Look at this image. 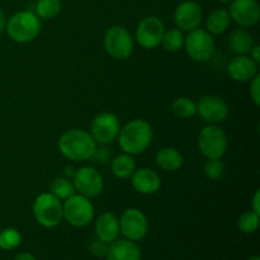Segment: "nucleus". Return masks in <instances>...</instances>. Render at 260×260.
Instances as JSON below:
<instances>
[{
    "mask_svg": "<svg viewBox=\"0 0 260 260\" xmlns=\"http://www.w3.org/2000/svg\"><path fill=\"white\" fill-rule=\"evenodd\" d=\"M249 260H260V258H259L258 255H254V256H251V258L249 259Z\"/></svg>",
    "mask_w": 260,
    "mask_h": 260,
    "instance_id": "37",
    "label": "nucleus"
},
{
    "mask_svg": "<svg viewBox=\"0 0 260 260\" xmlns=\"http://www.w3.org/2000/svg\"><path fill=\"white\" fill-rule=\"evenodd\" d=\"M22 235L17 229L8 228L5 230H0V249L3 250H14L20 245Z\"/></svg>",
    "mask_w": 260,
    "mask_h": 260,
    "instance_id": "28",
    "label": "nucleus"
},
{
    "mask_svg": "<svg viewBox=\"0 0 260 260\" xmlns=\"http://www.w3.org/2000/svg\"><path fill=\"white\" fill-rule=\"evenodd\" d=\"M95 234L99 240L107 244L113 243L119 235V220L111 212H104L96 218Z\"/></svg>",
    "mask_w": 260,
    "mask_h": 260,
    "instance_id": "19",
    "label": "nucleus"
},
{
    "mask_svg": "<svg viewBox=\"0 0 260 260\" xmlns=\"http://www.w3.org/2000/svg\"><path fill=\"white\" fill-rule=\"evenodd\" d=\"M51 193L61 201H65L75 194V187L70 178H56L51 184Z\"/></svg>",
    "mask_w": 260,
    "mask_h": 260,
    "instance_id": "25",
    "label": "nucleus"
},
{
    "mask_svg": "<svg viewBox=\"0 0 260 260\" xmlns=\"http://www.w3.org/2000/svg\"><path fill=\"white\" fill-rule=\"evenodd\" d=\"M8 36L17 43H27L38 37L42 29L41 19L29 10H22L9 18L5 24Z\"/></svg>",
    "mask_w": 260,
    "mask_h": 260,
    "instance_id": "3",
    "label": "nucleus"
},
{
    "mask_svg": "<svg viewBox=\"0 0 260 260\" xmlns=\"http://www.w3.org/2000/svg\"><path fill=\"white\" fill-rule=\"evenodd\" d=\"M207 32L211 35H221L225 32L230 25V14L226 9H216L208 15L207 22Z\"/></svg>",
    "mask_w": 260,
    "mask_h": 260,
    "instance_id": "23",
    "label": "nucleus"
},
{
    "mask_svg": "<svg viewBox=\"0 0 260 260\" xmlns=\"http://www.w3.org/2000/svg\"><path fill=\"white\" fill-rule=\"evenodd\" d=\"M136 170V162L132 155L129 154H121L118 156L114 157L112 161V172H113L114 177L118 179H128L134 172Z\"/></svg>",
    "mask_w": 260,
    "mask_h": 260,
    "instance_id": "22",
    "label": "nucleus"
},
{
    "mask_svg": "<svg viewBox=\"0 0 260 260\" xmlns=\"http://www.w3.org/2000/svg\"><path fill=\"white\" fill-rule=\"evenodd\" d=\"M172 112L177 118L188 119L197 113V104L189 98H178L173 102Z\"/></svg>",
    "mask_w": 260,
    "mask_h": 260,
    "instance_id": "24",
    "label": "nucleus"
},
{
    "mask_svg": "<svg viewBox=\"0 0 260 260\" xmlns=\"http://www.w3.org/2000/svg\"><path fill=\"white\" fill-rule=\"evenodd\" d=\"M184 48L187 55L193 61L206 62L215 55L216 42L211 33L197 28L184 38Z\"/></svg>",
    "mask_w": 260,
    "mask_h": 260,
    "instance_id": "7",
    "label": "nucleus"
},
{
    "mask_svg": "<svg viewBox=\"0 0 260 260\" xmlns=\"http://www.w3.org/2000/svg\"><path fill=\"white\" fill-rule=\"evenodd\" d=\"M164 23L157 17L150 15L139 23L136 29V41L142 48L152 50L161 43L164 36Z\"/></svg>",
    "mask_w": 260,
    "mask_h": 260,
    "instance_id": "11",
    "label": "nucleus"
},
{
    "mask_svg": "<svg viewBox=\"0 0 260 260\" xmlns=\"http://www.w3.org/2000/svg\"><path fill=\"white\" fill-rule=\"evenodd\" d=\"M119 121L116 114L104 112V113L98 114L91 122L90 135L96 144H111L118 137Z\"/></svg>",
    "mask_w": 260,
    "mask_h": 260,
    "instance_id": "12",
    "label": "nucleus"
},
{
    "mask_svg": "<svg viewBox=\"0 0 260 260\" xmlns=\"http://www.w3.org/2000/svg\"><path fill=\"white\" fill-rule=\"evenodd\" d=\"M131 184L135 190L141 194H154L161 187V179L159 174L152 169L142 168V169L135 170L131 175Z\"/></svg>",
    "mask_w": 260,
    "mask_h": 260,
    "instance_id": "16",
    "label": "nucleus"
},
{
    "mask_svg": "<svg viewBox=\"0 0 260 260\" xmlns=\"http://www.w3.org/2000/svg\"><path fill=\"white\" fill-rule=\"evenodd\" d=\"M197 113L201 118L210 123H221L229 116L228 103L217 95H206L197 104Z\"/></svg>",
    "mask_w": 260,
    "mask_h": 260,
    "instance_id": "15",
    "label": "nucleus"
},
{
    "mask_svg": "<svg viewBox=\"0 0 260 260\" xmlns=\"http://www.w3.org/2000/svg\"><path fill=\"white\" fill-rule=\"evenodd\" d=\"M184 38L182 30L178 28H172L169 30H165L160 45H162V47L169 52H178L184 46Z\"/></svg>",
    "mask_w": 260,
    "mask_h": 260,
    "instance_id": "26",
    "label": "nucleus"
},
{
    "mask_svg": "<svg viewBox=\"0 0 260 260\" xmlns=\"http://www.w3.org/2000/svg\"><path fill=\"white\" fill-rule=\"evenodd\" d=\"M254 45L253 35L246 29H234L229 36V47L236 56H249Z\"/></svg>",
    "mask_w": 260,
    "mask_h": 260,
    "instance_id": "20",
    "label": "nucleus"
},
{
    "mask_svg": "<svg viewBox=\"0 0 260 260\" xmlns=\"http://www.w3.org/2000/svg\"><path fill=\"white\" fill-rule=\"evenodd\" d=\"M255 213L260 215V190H256L253 198V210Z\"/></svg>",
    "mask_w": 260,
    "mask_h": 260,
    "instance_id": "34",
    "label": "nucleus"
},
{
    "mask_svg": "<svg viewBox=\"0 0 260 260\" xmlns=\"http://www.w3.org/2000/svg\"><path fill=\"white\" fill-rule=\"evenodd\" d=\"M107 260H141V250L136 241L127 240H114L109 244L108 253L106 256Z\"/></svg>",
    "mask_w": 260,
    "mask_h": 260,
    "instance_id": "18",
    "label": "nucleus"
},
{
    "mask_svg": "<svg viewBox=\"0 0 260 260\" xmlns=\"http://www.w3.org/2000/svg\"><path fill=\"white\" fill-rule=\"evenodd\" d=\"M149 222L142 211L137 208H128L119 218V233L124 239L131 241H140L146 236Z\"/></svg>",
    "mask_w": 260,
    "mask_h": 260,
    "instance_id": "10",
    "label": "nucleus"
},
{
    "mask_svg": "<svg viewBox=\"0 0 260 260\" xmlns=\"http://www.w3.org/2000/svg\"><path fill=\"white\" fill-rule=\"evenodd\" d=\"M61 0H38L36 14L40 19H52L61 12Z\"/></svg>",
    "mask_w": 260,
    "mask_h": 260,
    "instance_id": "27",
    "label": "nucleus"
},
{
    "mask_svg": "<svg viewBox=\"0 0 260 260\" xmlns=\"http://www.w3.org/2000/svg\"><path fill=\"white\" fill-rule=\"evenodd\" d=\"M63 218L74 228L88 226L94 220V206L89 198L81 194H74L65 200L62 205Z\"/></svg>",
    "mask_w": 260,
    "mask_h": 260,
    "instance_id": "5",
    "label": "nucleus"
},
{
    "mask_svg": "<svg viewBox=\"0 0 260 260\" xmlns=\"http://www.w3.org/2000/svg\"><path fill=\"white\" fill-rule=\"evenodd\" d=\"M58 150L66 159L84 161L95 155L96 142L85 129L73 128L66 131L60 137Z\"/></svg>",
    "mask_w": 260,
    "mask_h": 260,
    "instance_id": "1",
    "label": "nucleus"
},
{
    "mask_svg": "<svg viewBox=\"0 0 260 260\" xmlns=\"http://www.w3.org/2000/svg\"><path fill=\"white\" fill-rule=\"evenodd\" d=\"M249 55H250L251 60H254L259 65V63H260V46L259 45H254V47L251 48V51H250V53H249Z\"/></svg>",
    "mask_w": 260,
    "mask_h": 260,
    "instance_id": "33",
    "label": "nucleus"
},
{
    "mask_svg": "<svg viewBox=\"0 0 260 260\" xmlns=\"http://www.w3.org/2000/svg\"><path fill=\"white\" fill-rule=\"evenodd\" d=\"M152 137L154 132L149 122L141 118L132 119L119 129V147L126 154L139 155L150 146Z\"/></svg>",
    "mask_w": 260,
    "mask_h": 260,
    "instance_id": "2",
    "label": "nucleus"
},
{
    "mask_svg": "<svg viewBox=\"0 0 260 260\" xmlns=\"http://www.w3.org/2000/svg\"><path fill=\"white\" fill-rule=\"evenodd\" d=\"M205 174L208 179L217 180L225 174V164L221 159H207L205 164Z\"/></svg>",
    "mask_w": 260,
    "mask_h": 260,
    "instance_id": "30",
    "label": "nucleus"
},
{
    "mask_svg": "<svg viewBox=\"0 0 260 260\" xmlns=\"http://www.w3.org/2000/svg\"><path fill=\"white\" fill-rule=\"evenodd\" d=\"M13 260H37L35 255H32L30 253H20L18 254Z\"/></svg>",
    "mask_w": 260,
    "mask_h": 260,
    "instance_id": "35",
    "label": "nucleus"
},
{
    "mask_svg": "<svg viewBox=\"0 0 260 260\" xmlns=\"http://www.w3.org/2000/svg\"><path fill=\"white\" fill-rule=\"evenodd\" d=\"M108 246L109 244L104 243V241L98 239V240H94L89 245V250H90L91 255H94L95 258H106L107 253H108Z\"/></svg>",
    "mask_w": 260,
    "mask_h": 260,
    "instance_id": "31",
    "label": "nucleus"
},
{
    "mask_svg": "<svg viewBox=\"0 0 260 260\" xmlns=\"http://www.w3.org/2000/svg\"><path fill=\"white\" fill-rule=\"evenodd\" d=\"M260 222V215L254 211H248L243 213L238 221V229L244 234H253L258 230Z\"/></svg>",
    "mask_w": 260,
    "mask_h": 260,
    "instance_id": "29",
    "label": "nucleus"
},
{
    "mask_svg": "<svg viewBox=\"0 0 260 260\" xmlns=\"http://www.w3.org/2000/svg\"><path fill=\"white\" fill-rule=\"evenodd\" d=\"M218 2H221V3H229V2H231V0H218Z\"/></svg>",
    "mask_w": 260,
    "mask_h": 260,
    "instance_id": "38",
    "label": "nucleus"
},
{
    "mask_svg": "<svg viewBox=\"0 0 260 260\" xmlns=\"http://www.w3.org/2000/svg\"><path fill=\"white\" fill-rule=\"evenodd\" d=\"M33 216L41 226L53 229L62 221V203L52 193H42L33 203Z\"/></svg>",
    "mask_w": 260,
    "mask_h": 260,
    "instance_id": "4",
    "label": "nucleus"
},
{
    "mask_svg": "<svg viewBox=\"0 0 260 260\" xmlns=\"http://www.w3.org/2000/svg\"><path fill=\"white\" fill-rule=\"evenodd\" d=\"M250 83V98L255 106H260V75L258 74L251 79Z\"/></svg>",
    "mask_w": 260,
    "mask_h": 260,
    "instance_id": "32",
    "label": "nucleus"
},
{
    "mask_svg": "<svg viewBox=\"0 0 260 260\" xmlns=\"http://www.w3.org/2000/svg\"><path fill=\"white\" fill-rule=\"evenodd\" d=\"M228 71L235 81L245 83L258 75V63L250 56H235L229 63Z\"/></svg>",
    "mask_w": 260,
    "mask_h": 260,
    "instance_id": "17",
    "label": "nucleus"
},
{
    "mask_svg": "<svg viewBox=\"0 0 260 260\" xmlns=\"http://www.w3.org/2000/svg\"><path fill=\"white\" fill-rule=\"evenodd\" d=\"M203 12L200 4L192 0L180 3L174 12V22L182 32H192L202 23Z\"/></svg>",
    "mask_w": 260,
    "mask_h": 260,
    "instance_id": "13",
    "label": "nucleus"
},
{
    "mask_svg": "<svg viewBox=\"0 0 260 260\" xmlns=\"http://www.w3.org/2000/svg\"><path fill=\"white\" fill-rule=\"evenodd\" d=\"M229 14L240 27H253L260 19V7L256 0H231Z\"/></svg>",
    "mask_w": 260,
    "mask_h": 260,
    "instance_id": "14",
    "label": "nucleus"
},
{
    "mask_svg": "<svg viewBox=\"0 0 260 260\" xmlns=\"http://www.w3.org/2000/svg\"><path fill=\"white\" fill-rule=\"evenodd\" d=\"M73 183L79 194L86 198L98 197L104 188V180L101 173L90 167H83L73 174Z\"/></svg>",
    "mask_w": 260,
    "mask_h": 260,
    "instance_id": "9",
    "label": "nucleus"
},
{
    "mask_svg": "<svg viewBox=\"0 0 260 260\" xmlns=\"http://www.w3.org/2000/svg\"><path fill=\"white\" fill-rule=\"evenodd\" d=\"M5 24H7V20H5L4 13H3L2 8H0V35H2L3 30L5 29Z\"/></svg>",
    "mask_w": 260,
    "mask_h": 260,
    "instance_id": "36",
    "label": "nucleus"
},
{
    "mask_svg": "<svg viewBox=\"0 0 260 260\" xmlns=\"http://www.w3.org/2000/svg\"><path fill=\"white\" fill-rule=\"evenodd\" d=\"M183 162V155L174 147H162L156 154V164L167 172H175L180 169Z\"/></svg>",
    "mask_w": 260,
    "mask_h": 260,
    "instance_id": "21",
    "label": "nucleus"
},
{
    "mask_svg": "<svg viewBox=\"0 0 260 260\" xmlns=\"http://www.w3.org/2000/svg\"><path fill=\"white\" fill-rule=\"evenodd\" d=\"M103 43L106 52L116 60H126L134 52V38L122 25L108 28L104 35Z\"/></svg>",
    "mask_w": 260,
    "mask_h": 260,
    "instance_id": "6",
    "label": "nucleus"
},
{
    "mask_svg": "<svg viewBox=\"0 0 260 260\" xmlns=\"http://www.w3.org/2000/svg\"><path fill=\"white\" fill-rule=\"evenodd\" d=\"M198 147L207 159H221L228 150V136L222 128L210 124L198 135Z\"/></svg>",
    "mask_w": 260,
    "mask_h": 260,
    "instance_id": "8",
    "label": "nucleus"
}]
</instances>
